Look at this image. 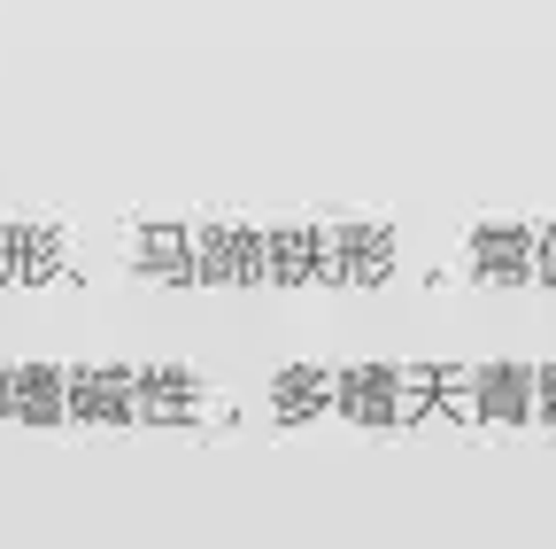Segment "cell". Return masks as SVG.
Masks as SVG:
<instances>
[{
    "mask_svg": "<svg viewBox=\"0 0 556 549\" xmlns=\"http://www.w3.org/2000/svg\"><path fill=\"white\" fill-rule=\"evenodd\" d=\"M16 402L31 410V419H39V410H54V372H24V379H16Z\"/></svg>",
    "mask_w": 556,
    "mask_h": 549,
    "instance_id": "cell-1",
    "label": "cell"
}]
</instances>
